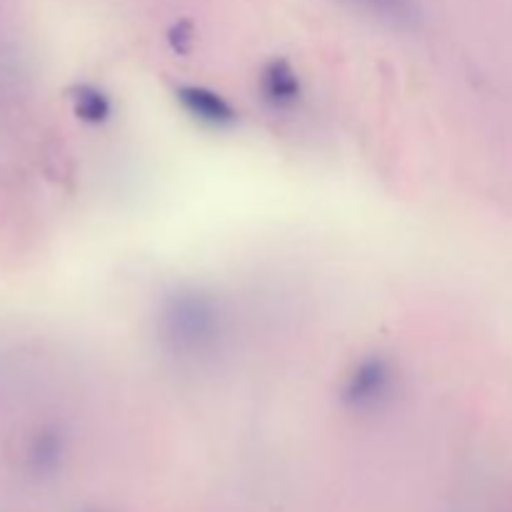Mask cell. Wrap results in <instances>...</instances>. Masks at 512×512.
I'll return each instance as SVG.
<instances>
[{
	"label": "cell",
	"instance_id": "obj_5",
	"mask_svg": "<svg viewBox=\"0 0 512 512\" xmlns=\"http://www.w3.org/2000/svg\"><path fill=\"white\" fill-rule=\"evenodd\" d=\"M70 98H73L75 115L80 120H85V123H105L110 118V113H113L110 98L103 90L95 88V85H78Z\"/></svg>",
	"mask_w": 512,
	"mask_h": 512
},
{
	"label": "cell",
	"instance_id": "obj_7",
	"mask_svg": "<svg viewBox=\"0 0 512 512\" xmlns=\"http://www.w3.org/2000/svg\"><path fill=\"white\" fill-rule=\"evenodd\" d=\"M355 3L365 5L373 13H380L388 20H408L410 18V0H355Z\"/></svg>",
	"mask_w": 512,
	"mask_h": 512
},
{
	"label": "cell",
	"instance_id": "obj_4",
	"mask_svg": "<svg viewBox=\"0 0 512 512\" xmlns=\"http://www.w3.org/2000/svg\"><path fill=\"white\" fill-rule=\"evenodd\" d=\"M260 93L273 110H293L303 98V85L288 60H270L260 73Z\"/></svg>",
	"mask_w": 512,
	"mask_h": 512
},
{
	"label": "cell",
	"instance_id": "obj_6",
	"mask_svg": "<svg viewBox=\"0 0 512 512\" xmlns=\"http://www.w3.org/2000/svg\"><path fill=\"white\" fill-rule=\"evenodd\" d=\"M60 460V440L55 433H40L30 445V463L35 470H50Z\"/></svg>",
	"mask_w": 512,
	"mask_h": 512
},
{
	"label": "cell",
	"instance_id": "obj_1",
	"mask_svg": "<svg viewBox=\"0 0 512 512\" xmlns=\"http://www.w3.org/2000/svg\"><path fill=\"white\" fill-rule=\"evenodd\" d=\"M158 343L170 358L203 363L220 353L228 335V313L213 293L180 288L160 303L155 315Z\"/></svg>",
	"mask_w": 512,
	"mask_h": 512
},
{
	"label": "cell",
	"instance_id": "obj_2",
	"mask_svg": "<svg viewBox=\"0 0 512 512\" xmlns=\"http://www.w3.org/2000/svg\"><path fill=\"white\" fill-rule=\"evenodd\" d=\"M395 378L393 365L385 358H365L355 365L343 383V403L358 413H375L393 400Z\"/></svg>",
	"mask_w": 512,
	"mask_h": 512
},
{
	"label": "cell",
	"instance_id": "obj_3",
	"mask_svg": "<svg viewBox=\"0 0 512 512\" xmlns=\"http://www.w3.org/2000/svg\"><path fill=\"white\" fill-rule=\"evenodd\" d=\"M175 98H178L180 108L205 128L225 130L238 123V110L233 108V103L205 85H180L175 90Z\"/></svg>",
	"mask_w": 512,
	"mask_h": 512
}]
</instances>
